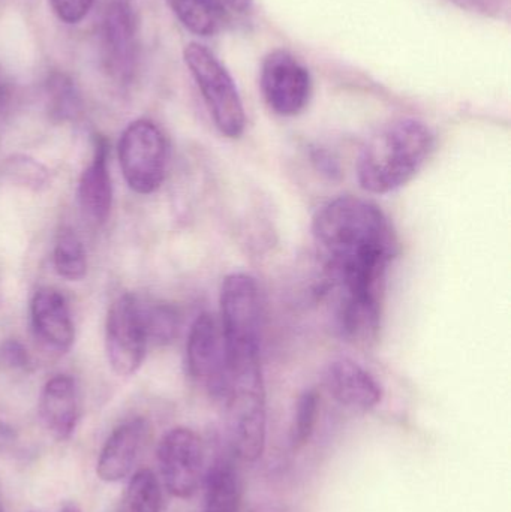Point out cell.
Returning <instances> with one entry per match:
<instances>
[{
  "label": "cell",
  "instance_id": "1",
  "mask_svg": "<svg viewBox=\"0 0 511 512\" xmlns=\"http://www.w3.org/2000/svg\"><path fill=\"white\" fill-rule=\"evenodd\" d=\"M312 236L338 301L383 309L387 268L399 252L386 213L366 198L342 195L317 210Z\"/></svg>",
  "mask_w": 511,
  "mask_h": 512
},
{
  "label": "cell",
  "instance_id": "2",
  "mask_svg": "<svg viewBox=\"0 0 511 512\" xmlns=\"http://www.w3.org/2000/svg\"><path fill=\"white\" fill-rule=\"evenodd\" d=\"M437 137L426 123L399 119L375 132L357 159V180L369 194L386 195L410 183L431 159Z\"/></svg>",
  "mask_w": 511,
  "mask_h": 512
},
{
  "label": "cell",
  "instance_id": "3",
  "mask_svg": "<svg viewBox=\"0 0 511 512\" xmlns=\"http://www.w3.org/2000/svg\"><path fill=\"white\" fill-rule=\"evenodd\" d=\"M225 406L228 444L239 459L255 462L266 447V388L261 358L228 361Z\"/></svg>",
  "mask_w": 511,
  "mask_h": 512
},
{
  "label": "cell",
  "instance_id": "4",
  "mask_svg": "<svg viewBox=\"0 0 511 512\" xmlns=\"http://www.w3.org/2000/svg\"><path fill=\"white\" fill-rule=\"evenodd\" d=\"M219 307L228 360L261 358L264 313L257 280L246 273L228 274L222 282Z\"/></svg>",
  "mask_w": 511,
  "mask_h": 512
},
{
  "label": "cell",
  "instance_id": "5",
  "mask_svg": "<svg viewBox=\"0 0 511 512\" xmlns=\"http://www.w3.org/2000/svg\"><path fill=\"white\" fill-rule=\"evenodd\" d=\"M183 59L218 131L231 140L242 137L246 128L245 107L227 68L209 48L198 42L186 45Z\"/></svg>",
  "mask_w": 511,
  "mask_h": 512
},
{
  "label": "cell",
  "instance_id": "6",
  "mask_svg": "<svg viewBox=\"0 0 511 512\" xmlns=\"http://www.w3.org/2000/svg\"><path fill=\"white\" fill-rule=\"evenodd\" d=\"M119 161L123 177L132 191L140 195L158 191L168 165V143L164 132L150 120H135L120 138Z\"/></svg>",
  "mask_w": 511,
  "mask_h": 512
},
{
  "label": "cell",
  "instance_id": "7",
  "mask_svg": "<svg viewBox=\"0 0 511 512\" xmlns=\"http://www.w3.org/2000/svg\"><path fill=\"white\" fill-rule=\"evenodd\" d=\"M189 376L210 396L222 400L228 382V358L219 319L212 313L197 316L186 343Z\"/></svg>",
  "mask_w": 511,
  "mask_h": 512
},
{
  "label": "cell",
  "instance_id": "8",
  "mask_svg": "<svg viewBox=\"0 0 511 512\" xmlns=\"http://www.w3.org/2000/svg\"><path fill=\"white\" fill-rule=\"evenodd\" d=\"M147 345L140 300L132 294L120 295L107 316L105 348L111 369L120 376L134 375L143 364Z\"/></svg>",
  "mask_w": 511,
  "mask_h": 512
},
{
  "label": "cell",
  "instance_id": "9",
  "mask_svg": "<svg viewBox=\"0 0 511 512\" xmlns=\"http://www.w3.org/2000/svg\"><path fill=\"white\" fill-rule=\"evenodd\" d=\"M260 81L267 105L278 116H299L311 101L309 69L288 51L275 50L267 54L261 66Z\"/></svg>",
  "mask_w": 511,
  "mask_h": 512
},
{
  "label": "cell",
  "instance_id": "10",
  "mask_svg": "<svg viewBox=\"0 0 511 512\" xmlns=\"http://www.w3.org/2000/svg\"><path fill=\"white\" fill-rule=\"evenodd\" d=\"M162 480L171 495H194L203 475L204 450L200 436L185 427L170 430L158 448Z\"/></svg>",
  "mask_w": 511,
  "mask_h": 512
},
{
  "label": "cell",
  "instance_id": "11",
  "mask_svg": "<svg viewBox=\"0 0 511 512\" xmlns=\"http://www.w3.org/2000/svg\"><path fill=\"white\" fill-rule=\"evenodd\" d=\"M105 65L113 77L131 80L137 59V24L131 0H113L108 5L102 27Z\"/></svg>",
  "mask_w": 511,
  "mask_h": 512
},
{
  "label": "cell",
  "instance_id": "12",
  "mask_svg": "<svg viewBox=\"0 0 511 512\" xmlns=\"http://www.w3.org/2000/svg\"><path fill=\"white\" fill-rule=\"evenodd\" d=\"M323 379L330 396L353 411H371L383 400L380 382L350 358H339L327 364Z\"/></svg>",
  "mask_w": 511,
  "mask_h": 512
},
{
  "label": "cell",
  "instance_id": "13",
  "mask_svg": "<svg viewBox=\"0 0 511 512\" xmlns=\"http://www.w3.org/2000/svg\"><path fill=\"white\" fill-rule=\"evenodd\" d=\"M33 333L51 351L65 354L75 339L74 322L66 298L54 288H39L30 303Z\"/></svg>",
  "mask_w": 511,
  "mask_h": 512
},
{
  "label": "cell",
  "instance_id": "14",
  "mask_svg": "<svg viewBox=\"0 0 511 512\" xmlns=\"http://www.w3.org/2000/svg\"><path fill=\"white\" fill-rule=\"evenodd\" d=\"M108 146L104 135L93 137V158L78 182V204L84 218L99 227L107 222L113 206V185L108 170Z\"/></svg>",
  "mask_w": 511,
  "mask_h": 512
},
{
  "label": "cell",
  "instance_id": "15",
  "mask_svg": "<svg viewBox=\"0 0 511 512\" xmlns=\"http://www.w3.org/2000/svg\"><path fill=\"white\" fill-rule=\"evenodd\" d=\"M80 411V394L74 379L57 375L42 388L39 415L45 429L57 441L71 438L77 429Z\"/></svg>",
  "mask_w": 511,
  "mask_h": 512
},
{
  "label": "cell",
  "instance_id": "16",
  "mask_svg": "<svg viewBox=\"0 0 511 512\" xmlns=\"http://www.w3.org/2000/svg\"><path fill=\"white\" fill-rule=\"evenodd\" d=\"M146 436L147 423L143 418H134L117 427L102 448L96 468L98 477L107 483L128 477L143 450Z\"/></svg>",
  "mask_w": 511,
  "mask_h": 512
},
{
  "label": "cell",
  "instance_id": "17",
  "mask_svg": "<svg viewBox=\"0 0 511 512\" xmlns=\"http://www.w3.org/2000/svg\"><path fill=\"white\" fill-rule=\"evenodd\" d=\"M242 501V480L233 465L216 462L206 475L204 512H237Z\"/></svg>",
  "mask_w": 511,
  "mask_h": 512
},
{
  "label": "cell",
  "instance_id": "18",
  "mask_svg": "<svg viewBox=\"0 0 511 512\" xmlns=\"http://www.w3.org/2000/svg\"><path fill=\"white\" fill-rule=\"evenodd\" d=\"M48 114L54 122H75L83 113V101L74 81L54 72L45 83Z\"/></svg>",
  "mask_w": 511,
  "mask_h": 512
},
{
  "label": "cell",
  "instance_id": "19",
  "mask_svg": "<svg viewBox=\"0 0 511 512\" xmlns=\"http://www.w3.org/2000/svg\"><path fill=\"white\" fill-rule=\"evenodd\" d=\"M53 261L57 274L63 279L78 282L86 276V251L80 237L72 228L63 227L57 233Z\"/></svg>",
  "mask_w": 511,
  "mask_h": 512
},
{
  "label": "cell",
  "instance_id": "20",
  "mask_svg": "<svg viewBox=\"0 0 511 512\" xmlns=\"http://www.w3.org/2000/svg\"><path fill=\"white\" fill-rule=\"evenodd\" d=\"M167 2L177 20L194 35H215L224 24L212 0H167Z\"/></svg>",
  "mask_w": 511,
  "mask_h": 512
},
{
  "label": "cell",
  "instance_id": "21",
  "mask_svg": "<svg viewBox=\"0 0 511 512\" xmlns=\"http://www.w3.org/2000/svg\"><path fill=\"white\" fill-rule=\"evenodd\" d=\"M144 328H146L147 340L156 345H167L176 339L180 330V315L176 307L170 304L141 303Z\"/></svg>",
  "mask_w": 511,
  "mask_h": 512
},
{
  "label": "cell",
  "instance_id": "22",
  "mask_svg": "<svg viewBox=\"0 0 511 512\" xmlns=\"http://www.w3.org/2000/svg\"><path fill=\"white\" fill-rule=\"evenodd\" d=\"M161 487L150 469H141L131 478L126 490L125 512L161 511Z\"/></svg>",
  "mask_w": 511,
  "mask_h": 512
},
{
  "label": "cell",
  "instance_id": "23",
  "mask_svg": "<svg viewBox=\"0 0 511 512\" xmlns=\"http://www.w3.org/2000/svg\"><path fill=\"white\" fill-rule=\"evenodd\" d=\"M318 405H320V399L317 391L308 390L300 396L293 424H291L290 441L293 448H300L311 439L317 423Z\"/></svg>",
  "mask_w": 511,
  "mask_h": 512
},
{
  "label": "cell",
  "instance_id": "24",
  "mask_svg": "<svg viewBox=\"0 0 511 512\" xmlns=\"http://www.w3.org/2000/svg\"><path fill=\"white\" fill-rule=\"evenodd\" d=\"M6 174L12 182L33 191H39L48 182V171L45 170L44 165L29 156L18 155L8 159Z\"/></svg>",
  "mask_w": 511,
  "mask_h": 512
},
{
  "label": "cell",
  "instance_id": "25",
  "mask_svg": "<svg viewBox=\"0 0 511 512\" xmlns=\"http://www.w3.org/2000/svg\"><path fill=\"white\" fill-rule=\"evenodd\" d=\"M0 366L11 370H27L32 366V360L23 343L8 339L0 343Z\"/></svg>",
  "mask_w": 511,
  "mask_h": 512
},
{
  "label": "cell",
  "instance_id": "26",
  "mask_svg": "<svg viewBox=\"0 0 511 512\" xmlns=\"http://www.w3.org/2000/svg\"><path fill=\"white\" fill-rule=\"evenodd\" d=\"M50 5L63 23L77 24L89 14L93 0H50Z\"/></svg>",
  "mask_w": 511,
  "mask_h": 512
},
{
  "label": "cell",
  "instance_id": "27",
  "mask_svg": "<svg viewBox=\"0 0 511 512\" xmlns=\"http://www.w3.org/2000/svg\"><path fill=\"white\" fill-rule=\"evenodd\" d=\"M222 23H234L249 17L254 8L252 0H212Z\"/></svg>",
  "mask_w": 511,
  "mask_h": 512
},
{
  "label": "cell",
  "instance_id": "28",
  "mask_svg": "<svg viewBox=\"0 0 511 512\" xmlns=\"http://www.w3.org/2000/svg\"><path fill=\"white\" fill-rule=\"evenodd\" d=\"M12 90L6 75L0 71V114L5 113L11 102Z\"/></svg>",
  "mask_w": 511,
  "mask_h": 512
},
{
  "label": "cell",
  "instance_id": "29",
  "mask_svg": "<svg viewBox=\"0 0 511 512\" xmlns=\"http://www.w3.org/2000/svg\"><path fill=\"white\" fill-rule=\"evenodd\" d=\"M15 444V433L11 427L0 423V451L9 450Z\"/></svg>",
  "mask_w": 511,
  "mask_h": 512
},
{
  "label": "cell",
  "instance_id": "30",
  "mask_svg": "<svg viewBox=\"0 0 511 512\" xmlns=\"http://www.w3.org/2000/svg\"><path fill=\"white\" fill-rule=\"evenodd\" d=\"M62 512H81L80 508L75 507V505H66L65 508H63Z\"/></svg>",
  "mask_w": 511,
  "mask_h": 512
},
{
  "label": "cell",
  "instance_id": "31",
  "mask_svg": "<svg viewBox=\"0 0 511 512\" xmlns=\"http://www.w3.org/2000/svg\"><path fill=\"white\" fill-rule=\"evenodd\" d=\"M0 512H3L2 508H0Z\"/></svg>",
  "mask_w": 511,
  "mask_h": 512
}]
</instances>
